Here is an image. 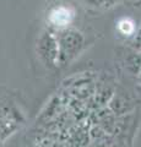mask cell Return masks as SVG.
Masks as SVG:
<instances>
[{
    "instance_id": "7",
    "label": "cell",
    "mask_w": 141,
    "mask_h": 147,
    "mask_svg": "<svg viewBox=\"0 0 141 147\" xmlns=\"http://www.w3.org/2000/svg\"><path fill=\"white\" fill-rule=\"evenodd\" d=\"M117 31L125 38H130L136 34V24L130 17H120L117 21Z\"/></svg>"
},
{
    "instance_id": "2",
    "label": "cell",
    "mask_w": 141,
    "mask_h": 147,
    "mask_svg": "<svg viewBox=\"0 0 141 147\" xmlns=\"http://www.w3.org/2000/svg\"><path fill=\"white\" fill-rule=\"evenodd\" d=\"M55 33L59 45V67H66L82 54L86 48V38L75 27L57 31Z\"/></svg>"
},
{
    "instance_id": "6",
    "label": "cell",
    "mask_w": 141,
    "mask_h": 147,
    "mask_svg": "<svg viewBox=\"0 0 141 147\" xmlns=\"http://www.w3.org/2000/svg\"><path fill=\"white\" fill-rule=\"evenodd\" d=\"M108 107L114 112L117 115H124V114L131 113V110L134 109V100L124 92H118L115 88L114 96L112 97L111 102L108 103Z\"/></svg>"
},
{
    "instance_id": "1",
    "label": "cell",
    "mask_w": 141,
    "mask_h": 147,
    "mask_svg": "<svg viewBox=\"0 0 141 147\" xmlns=\"http://www.w3.org/2000/svg\"><path fill=\"white\" fill-rule=\"evenodd\" d=\"M0 87V144L5 142L25 124V117L20 105L9 92H1Z\"/></svg>"
},
{
    "instance_id": "10",
    "label": "cell",
    "mask_w": 141,
    "mask_h": 147,
    "mask_svg": "<svg viewBox=\"0 0 141 147\" xmlns=\"http://www.w3.org/2000/svg\"><path fill=\"white\" fill-rule=\"evenodd\" d=\"M138 80H139V82H140V84H141V72L139 74V75H138Z\"/></svg>"
},
{
    "instance_id": "3",
    "label": "cell",
    "mask_w": 141,
    "mask_h": 147,
    "mask_svg": "<svg viewBox=\"0 0 141 147\" xmlns=\"http://www.w3.org/2000/svg\"><path fill=\"white\" fill-rule=\"evenodd\" d=\"M77 18V7L72 3L57 0L47 7L44 15L45 27L54 32L72 27Z\"/></svg>"
},
{
    "instance_id": "8",
    "label": "cell",
    "mask_w": 141,
    "mask_h": 147,
    "mask_svg": "<svg viewBox=\"0 0 141 147\" xmlns=\"http://www.w3.org/2000/svg\"><path fill=\"white\" fill-rule=\"evenodd\" d=\"M85 5L96 10H109L114 7L119 0H82Z\"/></svg>"
},
{
    "instance_id": "5",
    "label": "cell",
    "mask_w": 141,
    "mask_h": 147,
    "mask_svg": "<svg viewBox=\"0 0 141 147\" xmlns=\"http://www.w3.org/2000/svg\"><path fill=\"white\" fill-rule=\"evenodd\" d=\"M115 87L113 82L107 80V77H99L96 80V92L93 96V108H102L107 107L111 102L112 97L114 96Z\"/></svg>"
},
{
    "instance_id": "9",
    "label": "cell",
    "mask_w": 141,
    "mask_h": 147,
    "mask_svg": "<svg viewBox=\"0 0 141 147\" xmlns=\"http://www.w3.org/2000/svg\"><path fill=\"white\" fill-rule=\"evenodd\" d=\"M123 1L130 4L131 6H141V0H123Z\"/></svg>"
},
{
    "instance_id": "4",
    "label": "cell",
    "mask_w": 141,
    "mask_h": 147,
    "mask_svg": "<svg viewBox=\"0 0 141 147\" xmlns=\"http://www.w3.org/2000/svg\"><path fill=\"white\" fill-rule=\"evenodd\" d=\"M36 53L43 65L53 70L59 67V45L57 33L53 30L44 27L36 40Z\"/></svg>"
}]
</instances>
